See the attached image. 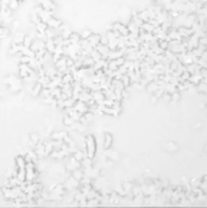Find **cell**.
Wrapping results in <instances>:
<instances>
[{
    "mask_svg": "<svg viewBox=\"0 0 207 208\" xmlns=\"http://www.w3.org/2000/svg\"><path fill=\"white\" fill-rule=\"evenodd\" d=\"M84 141H85V147H87V156L93 159L95 156V152H96V144H95L94 136L88 135L84 138Z\"/></svg>",
    "mask_w": 207,
    "mask_h": 208,
    "instance_id": "cell-1",
    "label": "cell"
},
{
    "mask_svg": "<svg viewBox=\"0 0 207 208\" xmlns=\"http://www.w3.org/2000/svg\"><path fill=\"white\" fill-rule=\"evenodd\" d=\"M39 5L44 10H48V11H54L56 9L55 2L53 0H39Z\"/></svg>",
    "mask_w": 207,
    "mask_h": 208,
    "instance_id": "cell-2",
    "label": "cell"
},
{
    "mask_svg": "<svg viewBox=\"0 0 207 208\" xmlns=\"http://www.w3.org/2000/svg\"><path fill=\"white\" fill-rule=\"evenodd\" d=\"M38 15H39V17H40V20L43 22L48 23V22L54 17V11H48V10H44V9H43L41 11L38 12Z\"/></svg>",
    "mask_w": 207,
    "mask_h": 208,
    "instance_id": "cell-3",
    "label": "cell"
},
{
    "mask_svg": "<svg viewBox=\"0 0 207 208\" xmlns=\"http://www.w3.org/2000/svg\"><path fill=\"white\" fill-rule=\"evenodd\" d=\"M73 107H74V110L81 112L82 114H84V113H87V112L89 111L88 104H87V102H83V101H79V100H77V102H76V105H74Z\"/></svg>",
    "mask_w": 207,
    "mask_h": 208,
    "instance_id": "cell-4",
    "label": "cell"
},
{
    "mask_svg": "<svg viewBox=\"0 0 207 208\" xmlns=\"http://www.w3.org/2000/svg\"><path fill=\"white\" fill-rule=\"evenodd\" d=\"M88 42L90 43V45L95 49L97 45L100 44V42H101V35H99V34H96V33H93V34L88 38Z\"/></svg>",
    "mask_w": 207,
    "mask_h": 208,
    "instance_id": "cell-5",
    "label": "cell"
},
{
    "mask_svg": "<svg viewBox=\"0 0 207 208\" xmlns=\"http://www.w3.org/2000/svg\"><path fill=\"white\" fill-rule=\"evenodd\" d=\"M15 166L17 167L18 169L26 168V166H27V161H26V157H25V156H17V157L15 158Z\"/></svg>",
    "mask_w": 207,
    "mask_h": 208,
    "instance_id": "cell-6",
    "label": "cell"
},
{
    "mask_svg": "<svg viewBox=\"0 0 207 208\" xmlns=\"http://www.w3.org/2000/svg\"><path fill=\"white\" fill-rule=\"evenodd\" d=\"M92 95H93V100H94L96 104H100L102 100H105V99H106L105 91H102V90H97V91H94Z\"/></svg>",
    "mask_w": 207,
    "mask_h": 208,
    "instance_id": "cell-7",
    "label": "cell"
},
{
    "mask_svg": "<svg viewBox=\"0 0 207 208\" xmlns=\"http://www.w3.org/2000/svg\"><path fill=\"white\" fill-rule=\"evenodd\" d=\"M45 49L48 53L50 54H54L55 53V49H56V44L54 42V39H46L45 40Z\"/></svg>",
    "mask_w": 207,
    "mask_h": 208,
    "instance_id": "cell-8",
    "label": "cell"
},
{
    "mask_svg": "<svg viewBox=\"0 0 207 208\" xmlns=\"http://www.w3.org/2000/svg\"><path fill=\"white\" fill-rule=\"evenodd\" d=\"M25 38H26V34L25 33H22V32H17L16 34H15L14 37V44H17V45H21V44H23L25 42Z\"/></svg>",
    "mask_w": 207,
    "mask_h": 208,
    "instance_id": "cell-9",
    "label": "cell"
},
{
    "mask_svg": "<svg viewBox=\"0 0 207 208\" xmlns=\"http://www.w3.org/2000/svg\"><path fill=\"white\" fill-rule=\"evenodd\" d=\"M43 89H44V86H43V85L39 83V82H37V83L34 84V86H33V90H32V93H31V94H32L33 96H35V97L39 96V95L41 94V91H43Z\"/></svg>",
    "mask_w": 207,
    "mask_h": 208,
    "instance_id": "cell-10",
    "label": "cell"
},
{
    "mask_svg": "<svg viewBox=\"0 0 207 208\" xmlns=\"http://www.w3.org/2000/svg\"><path fill=\"white\" fill-rule=\"evenodd\" d=\"M48 26L49 28H54V29H59V28L62 26V22L60 21V20H57L55 17H53L49 22H48Z\"/></svg>",
    "mask_w": 207,
    "mask_h": 208,
    "instance_id": "cell-11",
    "label": "cell"
},
{
    "mask_svg": "<svg viewBox=\"0 0 207 208\" xmlns=\"http://www.w3.org/2000/svg\"><path fill=\"white\" fill-rule=\"evenodd\" d=\"M74 82V77L72 73H65L62 76V84H72Z\"/></svg>",
    "mask_w": 207,
    "mask_h": 208,
    "instance_id": "cell-12",
    "label": "cell"
},
{
    "mask_svg": "<svg viewBox=\"0 0 207 208\" xmlns=\"http://www.w3.org/2000/svg\"><path fill=\"white\" fill-rule=\"evenodd\" d=\"M35 152L38 155V157H45V144H38L35 145Z\"/></svg>",
    "mask_w": 207,
    "mask_h": 208,
    "instance_id": "cell-13",
    "label": "cell"
},
{
    "mask_svg": "<svg viewBox=\"0 0 207 208\" xmlns=\"http://www.w3.org/2000/svg\"><path fill=\"white\" fill-rule=\"evenodd\" d=\"M48 28H49L48 23H45V22H43V21H40L39 23L35 25V30L39 32V33H45V30H46Z\"/></svg>",
    "mask_w": 207,
    "mask_h": 208,
    "instance_id": "cell-14",
    "label": "cell"
},
{
    "mask_svg": "<svg viewBox=\"0 0 207 208\" xmlns=\"http://www.w3.org/2000/svg\"><path fill=\"white\" fill-rule=\"evenodd\" d=\"M65 136H67L66 132H57V133L51 134V140H64Z\"/></svg>",
    "mask_w": 207,
    "mask_h": 208,
    "instance_id": "cell-15",
    "label": "cell"
},
{
    "mask_svg": "<svg viewBox=\"0 0 207 208\" xmlns=\"http://www.w3.org/2000/svg\"><path fill=\"white\" fill-rule=\"evenodd\" d=\"M84 175H85V174H84L83 169H79V168L72 172V177H74V178H76L77 180H79V181H81L83 179V178H84Z\"/></svg>",
    "mask_w": 207,
    "mask_h": 208,
    "instance_id": "cell-16",
    "label": "cell"
},
{
    "mask_svg": "<svg viewBox=\"0 0 207 208\" xmlns=\"http://www.w3.org/2000/svg\"><path fill=\"white\" fill-rule=\"evenodd\" d=\"M34 37L33 35H31V34H28V35H26V38H25V42H23V45L26 46V48H31L32 46V44H33V42H34Z\"/></svg>",
    "mask_w": 207,
    "mask_h": 208,
    "instance_id": "cell-17",
    "label": "cell"
},
{
    "mask_svg": "<svg viewBox=\"0 0 207 208\" xmlns=\"http://www.w3.org/2000/svg\"><path fill=\"white\" fill-rule=\"evenodd\" d=\"M140 29H143V30H144V32H146V33H152V32H153V29H155V27H153L152 25H150L149 22H144L143 27L140 28Z\"/></svg>",
    "mask_w": 207,
    "mask_h": 208,
    "instance_id": "cell-18",
    "label": "cell"
},
{
    "mask_svg": "<svg viewBox=\"0 0 207 208\" xmlns=\"http://www.w3.org/2000/svg\"><path fill=\"white\" fill-rule=\"evenodd\" d=\"M29 140H31V144L32 145H38L39 144V141H40V138H39V135L38 134H31L29 135Z\"/></svg>",
    "mask_w": 207,
    "mask_h": 208,
    "instance_id": "cell-19",
    "label": "cell"
},
{
    "mask_svg": "<svg viewBox=\"0 0 207 208\" xmlns=\"http://www.w3.org/2000/svg\"><path fill=\"white\" fill-rule=\"evenodd\" d=\"M139 17H140L144 22H148V21L150 20V16H149V11H148V9H146V10H144V11H140V12H139Z\"/></svg>",
    "mask_w": 207,
    "mask_h": 208,
    "instance_id": "cell-20",
    "label": "cell"
},
{
    "mask_svg": "<svg viewBox=\"0 0 207 208\" xmlns=\"http://www.w3.org/2000/svg\"><path fill=\"white\" fill-rule=\"evenodd\" d=\"M112 144V136L111 134H105V144H104V149H109Z\"/></svg>",
    "mask_w": 207,
    "mask_h": 208,
    "instance_id": "cell-21",
    "label": "cell"
},
{
    "mask_svg": "<svg viewBox=\"0 0 207 208\" xmlns=\"http://www.w3.org/2000/svg\"><path fill=\"white\" fill-rule=\"evenodd\" d=\"M74 123H76V122H74V119H73L72 117H69L68 114H67V116L64 118V124L66 125V127H68V128H69V127H72V125L74 124Z\"/></svg>",
    "mask_w": 207,
    "mask_h": 208,
    "instance_id": "cell-22",
    "label": "cell"
},
{
    "mask_svg": "<svg viewBox=\"0 0 207 208\" xmlns=\"http://www.w3.org/2000/svg\"><path fill=\"white\" fill-rule=\"evenodd\" d=\"M90 56H92V57L94 58V61H95V62L102 58V55H101V54H100V53L97 51L96 49H93V51L90 53Z\"/></svg>",
    "mask_w": 207,
    "mask_h": 208,
    "instance_id": "cell-23",
    "label": "cell"
},
{
    "mask_svg": "<svg viewBox=\"0 0 207 208\" xmlns=\"http://www.w3.org/2000/svg\"><path fill=\"white\" fill-rule=\"evenodd\" d=\"M121 81L123 82L125 88H127V86H129L130 83H132V79H130V77H129L128 74H123V76H122V78H121Z\"/></svg>",
    "mask_w": 207,
    "mask_h": 208,
    "instance_id": "cell-24",
    "label": "cell"
},
{
    "mask_svg": "<svg viewBox=\"0 0 207 208\" xmlns=\"http://www.w3.org/2000/svg\"><path fill=\"white\" fill-rule=\"evenodd\" d=\"M92 34H93L92 30H89V29H83L82 33H81V38H82V39H88Z\"/></svg>",
    "mask_w": 207,
    "mask_h": 208,
    "instance_id": "cell-25",
    "label": "cell"
},
{
    "mask_svg": "<svg viewBox=\"0 0 207 208\" xmlns=\"http://www.w3.org/2000/svg\"><path fill=\"white\" fill-rule=\"evenodd\" d=\"M18 5H20V0H10V2H9V9L16 10V9L18 7Z\"/></svg>",
    "mask_w": 207,
    "mask_h": 208,
    "instance_id": "cell-26",
    "label": "cell"
},
{
    "mask_svg": "<svg viewBox=\"0 0 207 208\" xmlns=\"http://www.w3.org/2000/svg\"><path fill=\"white\" fill-rule=\"evenodd\" d=\"M31 60L32 57H28V56H20V63H23V65H29L31 63Z\"/></svg>",
    "mask_w": 207,
    "mask_h": 208,
    "instance_id": "cell-27",
    "label": "cell"
},
{
    "mask_svg": "<svg viewBox=\"0 0 207 208\" xmlns=\"http://www.w3.org/2000/svg\"><path fill=\"white\" fill-rule=\"evenodd\" d=\"M9 35V29L5 27H0V39H2V38H5V37H7Z\"/></svg>",
    "mask_w": 207,
    "mask_h": 208,
    "instance_id": "cell-28",
    "label": "cell"
},
{
    "mask_svg": "<svg viewBox=\"0 0 207 208\" xmlns=\"http://www.w3.org/2000/svg\"><path fill=\"white\" fill-rule=\"evenodd\" d=\"M83 116L85 117V119H87L88 122H92V121L94 119V113H93L92 111H88L87 113H84Z\"/></svg>",
    "mask_w": 207,
    "mask_h": 208,
    "instance_id": "cell-29",
    "label": "cell"
},
{
    "mask_svg": "<svg viewBox=\"0 0 207 208\" xmlns=\"http://www.w3.org/2000/svg\"><path fill=\"white\" fill-rule=\"evenodd\" d=\"M158 44H160V46H161L163 50L169 49V42H167V40H158Z\"/></svg>",
    "mask_w": 207,
    "mask_h": 208,
    "instance_id": "cell-30",
    "label": "cell"
},
{
    "mask_svg": "<svg viewBox=\"0 0 207 208\" xmlns=\"http://www.w3.org/2000/svg\"><path fill=\"white\" fill-rule=\"evenodd\" d=\"M167 150H168V151H176V150H177V145H176V144H173V142H169V144H168Z\"/></svg>",
    "mask_w": 207,
    "mask_h": 208,
    "instance_id": "cell-31",
    "label": "cell"
},
{
    "mask_svg": "<svg viewBox=\"0 0 207 208\" xmlns=\"http://www.w3.org/2000/svg\"><path fill=\"white\" fill-rule=\"evenodd\" d=\"M179 99H180V94L178 91H176V93L172 94V101H179Z\"/></svg>",
    "mask_w": 207,
    "mask_h": 208,
    "instance_id": "cell-32",
    "label": "cell"
},
{
    "mask_svg": "<svg viewBox=\"0 0 207 208\" xmlns=\"http://www.w3.org/2000/svg\"><path fill=\"white\" fill-rule=\"evenodd\" d=\"M200 44H201V45H206L207 46V37H202V38H200Z\"/></svg>",
    "mask_w": 207,
    "mask_h": 208,
    "instance_id": "cell-33",
    "label": "cell"
},
{
    "mask_svg": "<svg viewBox=\"0 0 207 208\" xmlns=\"http://www.w3.org/2000/svg\"><path fill=\"white\" fill-rule=\"evenodd\" d=\"M202 82H204V83H205V84H207V77H206V78H204V79H202Z\"/></svg>",
    "mask_w": 207,
    "mask_h": 208,
    "instance_id": "cell-34",
    "label": "cell"
},
{
    "mask_svg": "<svg viewBox=\"0 0 207 208\" xmlns=\"http://www.w3.org/2000/svg\"><path fill=\"white\" fill-rule=\"evenodd\" d=\"M205 109H206V111H207V104L205 105Z\"/></svg>",
    "mask_w": 207,
    "mask_h": 208,
    "instance_id": "cell-35",
    "label": "cell"
},
{
    "mask_svg": "<svg viewBox=\"0 0 207 208\" xmlns=\"http://www.w3.org/2000/svg\"><path fill=\"white\" fill-rule=\"evenodd\" d=\"M205 150H206V151H207V145H206V147H205Z\"/></svg>",
    "mask_w": 207,
    "mask_h": 208,
    "instance_id": "cell-36",
    "label": "cell"
},
{
    "mask_svg": "<svg viewBox=\"0 0 207 208\" xmlns=\"http://www.w3.org/2000/svg\"><path fill=\"white\" fill-rule=\"evenodd\" d=\"M0 16H1V9H0Z\"/></svg>",
    "mask_w": 207,
    "mask_h": 208,
    "instance_id": "cell-37",
    "label": "cell"
},
{
    "mask_svg": "<svg viewBox=\"0 0 207 208\" xmlns=\"http://www.w3.org/2000/svg\"><path fill=\"white\" fill-rule=\"evenodd\" d=\"M1 95H2V94H1V93H0V96H1Z\"/></svg>",
    "mask_w": 207,
    "mask_h": 208,
    "instance_id": "cell-38",
    "label": "cell"
},
{
    "mask_svg": "<svg viewBox=\"0 0 207 208\" xmlns=\"http://www.w3.org/2000/svg\"><path fill=\"white\" fill-rule=\"evenodd\" d=\"M0 2H1V0H0Z\"/></svg>",
    "mask_w": 207,
    "mask_h": 208,
    "instance_id": "cell-39",
    "label": "cell"
}]
</instances>
